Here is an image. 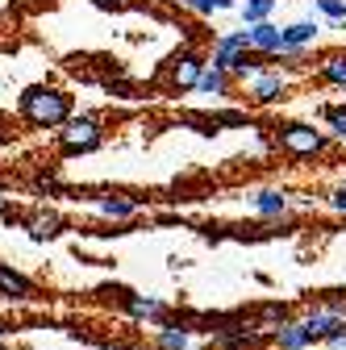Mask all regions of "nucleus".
Masks as SVG:
<instances>
[{"instance_id":"6e6552de","label":"nucleus","mask_w":346,"mask_h":350,"mask_svg":"<svg viewBox=\"0 0 346 350\" xmlns=\"http://www.w3.org/2000/svg\"><path fill=\"white\" fill-rule=\"evenodd\" d=\"M284 321H292V309H288V304H280V300H267V304H258V313H254L250 329H254L258 338L271 342V334H276Z\"/></svg>"},{"instance_id":"aec40b11","label":"nucleus","mask_w":346,"mask_h":350,"mask_svg":"<svg viewBox=\"0 0 346 350\" xmlns=\"http://www.w3.org/2000/svg\"><path fill=\"white\" fill-rule=\"evenodd\" d=\"M280 0H238V17L242 25H258V21H271Z\"/></svg>"},{"instance_id":"f8f14e48","label":"nucleus","mask_w":346,"mask_h":350,"mask_svg":"<svg viewBox=\"0 0 346 350\" xmlns=\"http://www.w3.org/2000/svg\"><path fill=\"white\" fill-rule=\"evenodd\" d=\"M317 83L346 92V51H325V55L317 59Z\"/></svg>"},{"instance_id":"4468645a","label":"nucleus","mask_w":346,"mask_h":350,"mask_svg":"<svg viewBox=\"0 0 346 350\" xmlns=\"http://www.w3.org/2000/svg\"><path fill=\"white\" fill-rule=\"evenodd\" d=\"M317 33H321V25H317L313 17H305V21H288V25H284V51H313Z\"/></svg>"},{"instance_id":"20e7f679","label":"nucleus","mask_w":346,"mask_h":350,"mask_svg":"<svg viewBox=\"0 0 346 350\" xmlns=\"http://www.w3.org/2000/svg\"><path fill=\"white\" fill-rule=\"evenodd\" d=\"M200 71H204V59H200L192 46H180L176 55L163 63V83H167V92H176V96H180V92H196Z\"/></svg>"},{"instance_id":"c85d7f7f","label":"nucleus","mask_w":346,"mask_h":350,"mask_svg":"<svg viewBox=\"0 0 346 350\" xmlns=\"http://www.w3.org/2000/svg\"><path fill=\"white\" fill-rule=\"evenodd\" d=\"M0 350H9V329L0 325Z\"/></svg>"},{"instance_id":"a211bd4d","label":"nucleus","mask_w":346,"mask_h":350,"mask_svg":"<svg viewBox=\"0 0 346 350\" xmlns=\"http://www.w3.org/2000/svg\"><path fill=\"white\" fill-rule=\"evenodd\" d=\"M96 208H101V217H113V221H125V217H134L142 204H138L134 196H125V192H109V196H101V200H96Z\"/></svg>"},{"instance_id":"4be33fe9","label":"nucleus","mask_w":346,"mask_h":350,"mask_svg":"<svg viewBox=\"0 0 346 350\" xmlns=\"http://www.w3.org/2000/svg\"><path fill=\"white\" fill-rule=\"evenodd\" d=\"M321 117H325V134L338 138V142H346V100L342 105H325Z\"/></svg>"},{"instance_id":"f257e3e1","label":"nucleus","mask_w":346,"mask_h":350,"mask_svg":"<svg viewBox=\"0 0 346 350\" xmlns=\"http://www.w3.org/2000/svg\"><path fill=\"white\" fill-rule=\"evenodd\" d=\"M21 117L34 125V129H59L67 117H71V96L55 83H38V88H25L21 96Z\"/></svg>"},{"instance_id":"39448f33","label":"nucleus","mask_w":346,"mask_h":350,"mask_svg":"<svg viewBox=\"0 0 346 350\" xmlns=\"http://www.w3.org/2000/svg\"><path fill=\"white\" fill-rule=\"evenodd\" d=\"M288 88H292V75L280 71V67H263L250 83H246V100L254 109H267V105H280L288 96Z\"/></svg>"},{"instance_id":"423d86ee","label":"nucleus","mask_w":346,"mask_h":350,"mask_svg":"<svg viewBox=\"0 0 346 350\" xmlns=\"http://www.w3.org/2000/svg\"><path fill=\"white\" fill-rule=\"evenodd\" d=\"M250 51V33H246V25L242 29H230V33H217L213 38V67H222V71H230V63L238 59V55H246Z\"/></svg>"},{"instance_id":"5701e85b","label":"nucleus","mask_w":346,"mask_h":350,"mask_svg":"<svg viewBox=\"0 0 346 350\" xmlns=\"http://www.w3.org/2000/svg\"><path fill=\"white\" fill-rule=\"evenodd\" d=\"M313 5H317V13H321L325 21L346 25V0H313Z\"/></svg>"},{"instance_id":"dca6fc26","label":"nucleus","mask_w":346,"mask_h":350,"mask_svg":"<svg viewBox=\"0 0 346 350\" xmlns=\"http://www.w3.org/2000/svg\"><path fill=\"white\" fill-rule=\"evenodd\" d=\"M155 346L159 350H188L192 346V329L184 321H159V334H155Z\"/></svg>"},{"instance_id":"9d476101","label":"nucleus","mask_w":346,"mask_h":350,"mask_svg":"<svg viewBox=\"0 0 346 350\" xmlns=\"http://www.w3.org/2000/svg\"><path fill=\"white\" fill-rule=\"evenodd\" d=\"M121 309H125L129 317H138V321H167V309H163V300H155V296L121 292Z\"/></svg>"},{"instance_id":"f03ea898","label":"nucleus","mask_w":346,"mask_h":350,"mask_svg":"<svg viewBox=\"0 0 346 350\" xmlns=\"http://www.w3.org/2000/svg\"><path fill=\"white\" fill-rule=\"evenodd\" d=\"M276 146H280V154H288L296 163H313L330 150V134L317 129L313 121H288L276 129Z\"/></svg>"},{"instance_id":"c756f323","label":"nucleus","mask_w":346,"mask_h":350,"mask_svg":"<svg viewBox=\"0 0 346 350\" xmlns=\"http://www.w3.org/2000/svg\"><path fill=\"white\" fill-rule=\"evenodd\" d=\"M0 217H5V196H0Z\"/></svg>"},{"instance_id":"0eeeda50","label":"nucleus","mask_w":346,"mask_h":350,"mask_svg":"<svg viewBox=\"0 0 346 350\" xmlns=\"http://www.w3.org/2000/svg\"><path fill=\"white\" fill-rule=\"evenodd\" d=\"M246 33H250V51L263 55V59H276V55L284 51V25H276V21L246 25Z\"/></svg>"},{"instance_id":"1a4fd4ad","label":"nucleus","mask_w":346,"mask_h":350,"mask_svg":"<svg viewBox=\"0 0 346 350\" xmlns=\"http://www.w3.org/2000/svg\"><path fill=\"white\" fill-rule=\"evenodd\" d=\"M271 346H276V350H313L317 342H313V334L305 329V321L292 317V321H284V325L271 334Z\"/></svg>"},{"instance_id":"9b49d317","label":"nucleus","mask_w":346,"mask_h":350,"mask_svg":"<svg viewBox=\"0 0 346 350\" xmlns=\"http://www.w3.org/2000/svg\"><path fill=\"white\" fill-rule=\"evenodd\" d=\"M0 296L25 304V300H34V280L21 275L17 267H9V262H0Z\"/></svg>"},{"instance_id":"bb28decb","label":"nucleus","mask_w":346,"mask_h":350,"mask_svg":"<svg viewBox=\"0 0 346 350\" xmlns=\"http://www.w3.org/2000/svg\"><path fill=\"white\" fill-rule=\"evenodd\" d=\"M330 208H334V213H346V184H338V188L330 192Z\"/></svg>"},{"instance_id":"393cba45","label":"nucleus","mask_w":346,"mask_h":350,"mask_svg":"<svg viewBox=\"0 0 346 350\" xmlns=\"http://www.w3.org/2000/svg\"><path fill=\"white\" fill-rule=\"evenodd\" d=\"M34 192H46V196H55V192H59V175H51V171L34 175Z\"/></svg>"},{"instance_id":"6ab92c4d","label":"nucleus","mask_w":346,"mask_h":350,"mask_svg":"<svg viewBox=\"0 0 346 350\" xmlns=\"http://www.w3.org/2000/svg\"><path fill=\"white\" fill-rule=\"evenodd\" d=\"M263 67H271V63H267L263 55L246 51V55H238V59L230 63V79H234V83H250V79H254L258 71H263Z\"/></svg>"},{"instance_id":"f3484780","label":"nucleus","mask_w":346,"mask_h":350,"mask_svg":"<svg viewBox=\"0 0 346 350\" xmlns=\"http://www.w3.org/2000/svg\"><path fill=\"white\" fill-rule=\"evenodd\" d=\"M25 230H29L34 242H46V238H55V234L63 230V217H59L55 208H38V213L25 217Z\"/></svg>"},{"instance_id":"ddd939ff","label":"nucleus","mask_w":346,"mask_h":350,"mask_svg":"<svg viewBox=\"0 0 346 350\" xmlns=\"http://www.w3.org/2000/svg\"><path fill=\"white\" fill-rule=\"evenodd\" d=\"M230 92H234L230 71L204 63V71H200V79H196V96H213V100H222V96H230Z\"/></svg>"},{"instance_id":"7c9ffc66","label":"nucleus","mask_w":346,"mask_h":350,"mask_svg":"<svg viewBox=\"0 0 346 350\" xmlns=\"http://www.w3.org/2000/svg\"><path fill=\"white\" fill-rule=\"evenodd\" d=\"M180 5H188V9H192V5H196V0H180Z\"/></svg>"},{"instance_id":"a878e982","label":"nucleus","mask_w":346,"mask_h":350,"mask_svg":"<svg viewBox=\"0 0 346 350\" xmlns=\"http://www.w3.org/2000/svg\"><path fill=\"white\" fill-rule=\"evenodd\" d=\"M321 346H330V350H346V321H338L330 334H325V342Z\"/></svg>"},{"instance_id":"cd10ccee","label":"nucleus","mask_w":346,"mask_h":350,"mask_svg":"<svg viewBox=\"0 0 346 350\" xmlns=\"http://www.w3.org/2000/svg\"><path fill=\"white\" fill-rule=\"evenodd\" d=\"M92 5H96V9H113V13H121V9L134 5V0H92Z\"/></svg>"},{"instance_id":"2eb2a0df","label":"nucleus","mask_w":346,"mask_h":350,"mask_svg":"<svg viewBox=\"0 0 346 350\" xmlns=\"http://www.w3.org/2000/svg\"><path fill=\"white\" fill-rule=\"evenodd\" d=\"M250 208H254L258 217H267V221H276V217H284V213L292 208V200H288V192H280V188H263V192H254Z\"/></svg>"},{"instance_id":"412c9836","label":"nucleus","mask_w":346,"mask_h":350,"mask_svg":"<svg viewBox=\"0 0 346 350\" xmlns=\"http://www.w3.org/2000/svg\"><path fill=\"white\" fill-rule=\"evenodd\" d=\"M300 321H305V329L313 334V342H325V334L338 325V317H334V313H325L321 304H313V309H309L305 317H300Z\"/></svg>"},{"instance_id":"b1692460","label":"nucleus","mask_w":346,"mask_h":350,"mask_svg":"<svg viewBox=\"0 0 346 350\" xmlns=\"http://www.w3.org/2000/svg\"><path fill=\"white\" fill-rule=\"evenodd\" d=\"M317 304H321L325 313H334L338 321H346V292H342V288H338V292H321V300H317Z\"/></svg>"},{"instance_id":"7ed1b4c3","label":"nucleus","mask_w":346,"mask_h":350,"mask_svg":"<svg viewBox=\"0 0 346 350\" xmlns=\"http://www.w3.org/2000/svg\"><path fill=\"white\" fill-rule=\"evenodd\" d=\"M105 142V125H101V117H92V113H71L63 125H59V146L67 150V154H88V150H96Z\"/></svg>"}]
</instances>
